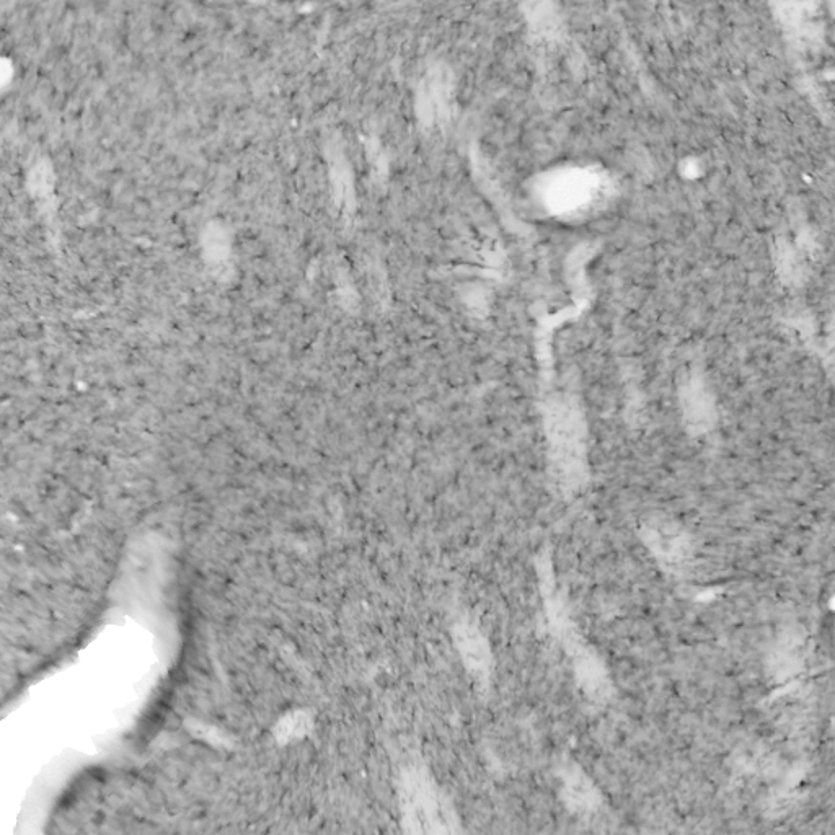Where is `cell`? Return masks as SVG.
Here are the masks:
<instances>
[{"label":"cell","instance_id":"7a4b0ae2","mask_svg":"<svg viewBox=\"0 0 835 835\" xmlns=\"http://www.w3.org/2000/svg\"><path fill=\"white\" fill-rule=\"evenodd\" d=\"M805 661V635L798 630H785L770 651L769 668L778 681H785L800 671Z\"/></svg>","mask_w":835,"mask_h":835},{"label":"cell","instance_id":"3957f363","mask_svg":"<svg viewBox=\"0 0 835 835\" xmlns=\"http://www.w3.org/2000/svg\"><path fill=\"white\" fill-rule=\"evenodd\" d=\"M457 646L472 674L478 679H486L490 672L491 658L482 633L470 625L457 628Z\"/></svg>","mask_w":835,"mask_h":835},{"label":"cell","instance_id":"5b68a950","mask_svg":"<svg viewBox=\"0 0 835 835\" xmlns=\"http://www.w3.org/2000/svg\"><path fill=\"white\" fill-rule=\"evenodd\" d=\"M579 682L584 692L594 700H604L610 695V681L606 668L599 659L591 654H584L578 664Z\"/></svg>","mask_w":835,"mask_h":835},{"label":"cell","instance_id":"6da1fadb","mask_svg":"<svg viewBox=\"0 0 835 835\" xmlns=\"http://www.w3.org/2000/svg\"><path fill=\"white\" fill-rule=\"evenodd\" d=\"M405 796V811L410 822L420 824V831H446L447 824H451L449 811L428 782L420 778L411 782Z\"/></svg>","mask_w":835,"mask_h":835},{"label":"cell","instance_id":"277c9868","mask_svg":"<svg viewBox=\"0 0 835 835\" xmlns=\"http://www.w3.org/2000/svg\"><path fill=\"white\" fill-rule=\"evenodd\" d=\"M563 793L571 808L583 813L593 811L601 803L596 785L581 770L570 769L563 782Z\"/></svg>","mask_w":835,"mask_h":835}]
</instances>
